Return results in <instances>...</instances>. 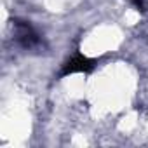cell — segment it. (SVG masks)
I'll return each mask as SVG.
<instances>
[{
  "label": "cell",
  "mask_w": 148,
  "mask_h": 148,
  "mask_svg": "<svg viewBox=\"0 0 148 148\" xmlns=\"http://www.w3.org/2000/svg\"><path fill=\"white\" fill-rule=\"evenodd\" d=\"M12 28H14V37H16V42L30 51V49H37L40 47L42 40L38 37V33L35 32V28L28 23V21H23V19H14L12 21Z\"/></svg>",
  "instance_id": "1"
},
{
  "label": "cell",
  "mask_w": 148,
  "mask_h": 148,
  "mask_svg": "<svg viewBox=\"0 0 148 148\" xmlns=\"http://www.w3.org/2000/svg\"><path fill=\"white\" fill-rule=\"evenodd\" d=\"M96 64H98L96 59H91V58L82 56V54H75L63 64L59 77H68L71 73H91L96 68Z\"/></svg>",
  "instance_id": "2"
},
{
  "label": "cell",
  "mask_w": 148,
  "mask_h": 148,
  "mask_svg": "<svg viewBox=\"0 0 148 148\" xmlns=\"http://www.w3.org/2000/svg\"><path fill=\"white\" fill-rule=\"evenodd\" d=\"M131 4L136 7V11H139V12H143V11H145V4H143V0H131Z\"/></svg>",
  "instance_id": "3"
}]
</instances>
